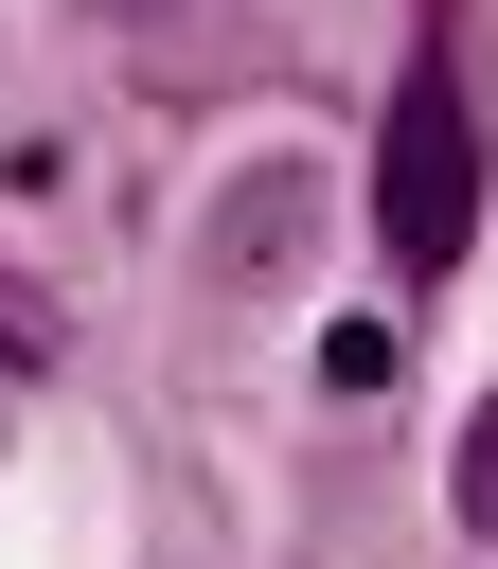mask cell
I'll list each match as a JSON object with an SVG mask.
<instances>
[{
  "mask_svg": "<svg viewBox=\"0 0 498 569\" xmlns=\"http://www.w3.org/2000/svg\"><path fill=\"white\" fill-rule=\"evenodd\" d=\"M374 231H391V267L409 284H445L462 267V231H480V142H462V89H445V53L391 89V124H374Z\"/></svg>",
  "mask_w": 498,
  "mask_h": 569,
  "instance_id": "obj_1",
  "label": "cell"
},
{
  "mask_svg": "<svg viewBox=\"0 0 498 569\" xmlns=\"http://www.w3.org/2000/svg\"><path fill=\"white\" fill-rule=\"evenodd\" d=\"M302 231H320V196H302V178H249V196L213 213V267H302Z\"/></svg>",
  "mask_w": 498,
  "mask_h": 569,
  "instance_id": "obj_2",
  "label": "cell"
},
{
  "mask_svg": "<svg viewBox=\"0 0 498 569\" xmlns=\"http://www.w3.org/2000/svg\"><path fill=\"white\" fill-rule=\"evenodd\" d=\"M320 391H391V320H338L320 338Z\"/></svg>",
  "mask_w": 498,
  "mask_h": 569,
  "instance_id": "obj_3",
  "label": "cell"
},
{
  "mask_svg": "<svg viewBox=\"0 0 498 569\" xmlns=\"http://www.w3.org/2000/svg\"><path fill=\"white\" fill-rule=\"evenodd\" d=\"M445 498H462V533H498V391H480V427H462V480H445Z\"/></svg>",
  "mask_w": 498,
  "mask_h": 569,
  "instance_id": "obj_4",
  "label": "cell"
}]
</instances>
